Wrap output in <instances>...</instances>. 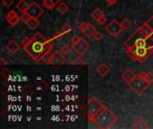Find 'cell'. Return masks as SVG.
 <instances>
[{
	"mask_svg": "<svg viewBox=\"0 0 153 129\" xmlns=\"http://www.w3.org/2000/svg\"><path fill=\"white\" fill-rule=\"evenodd\" d=\"M55 45L53 39H45L39 32H36L31 37L30 45L24 48L26 53L35 61H40L41 57L48 51H50Z\"/></svg>",
	"mask_w": 153,
	"mask_h": 129,
	"instance_id": "6da1fadb",
	"label": "cell"
},
{
	"mask_svg": "<svg viewBox=\"0 0 153 129\" xmlns=\"http://www.w3.org/2000/svg\"><path fill=\"white\" fill-rule=\"evenodd\" d=\"M91 121H93V123H95L100 128L108 129L117 121V116L109 108L104 105Z\"/></svg>",
	"mask_w": 153,
	"mask_h": 129,
	"instance_id": "7a4b0ae2",
	"label": "cell"
},
{
	"mask_svg": "<svg viewBox=\"0 0 153 129\" xmlns=\"http://www.w3.org/2000/svg\"><path fill=\"white\" fill-rule=\"evenodd\" d=\"M129 86L132 88V90L137 94V95H142L143 92L149 87L150 84L147 82V80L144 77V75L140 73L137 74L134 78L128 84Z\"/></svg>",
	"mask_w": 153,
	"mask_h": 129,
	"instance_id": "3957f363",
	"label": "cell"
},
{
	"mask_svg": "<svg viewBox=\"0 0 153 129\" xmlns=\"http://www.w3.org/2000/svg\"><path fill=\"white\" fill-rule=\"evenodd\" d=\"M103 104L95 97L89 99V102L87 105V118L89 120H91L103 108Z\"/></svg>",
	"mask_w": 153,
	"mask_h": 129,
	"instance_id": "277c9868",
	"label": "cell"
},
{
	"mask_svg": "<svg viewBox=\"0 0 153 129\" xmlns=\"http://www.w3.org/2000/svg\"><path fill=\"white\" fill-rule=\"evenodd\" d=\"M123 30L124 29L121 25V22H118V21L116 19H113L106 27V31L114 38L117 37Z\"/></svg>",
	"mask_w": 153,
	"mask_h": 129,
	"instance_id": "5b68a950",
	"label": "cell"
},
{
	"mask_svg": "<svg viewBox=\"0 0 153 129\" xmlns=\"http://www.w3.org/2000/svg\"><path fill=\"white\" fill-rule=\"evenodd\" d=\"M89 48H90V44L82 38H81V40L76 44L73 45V49L79 56H82L86 51H88Z\"/></svg>",
	"mask_w": 153,
	"mask_h": 129,
	"instance_id": "8992f818",
	"label": "cell"
},
{
	"mask_svg": "<svg viewBox=\"0 0 153 129\" xmlns=\"http://www.w3.org/2000/svg\"><path fill=\"white\" fill-rule=\"evenodd\" d=\"M65 62H66L65 55H64L60 50H58L53 54L50 65L54 66H61L65 65Z\"/></svg>",
	"mask_w": 153,
	"mask_h": 129,
	"instance_id": "52a82bcc",
	"label": "cell"
},
{
	"mask_svg": "<svg viewBox=\"0 0 153 129\" xmlns=\"http://www.w3.org/2000/svg\"><path fill=\"white\" fill-rule=\"evenodd\" d=\"M27 13L30 15L31 18H37V19H39V17L44 13V10L37 3L33 2V3H31L30 4V7H29L28 11H27Z\"/></svg>",
	"mask_w": 153,
	"mask_h": 129,
	"instance_id": "ba28073f",
	"label": "cell"
},
{
	"mask_svg": "<svg viewBox=\"0 0 153 129\" xmlns=\"http://www.w3.org/2000/svg\"><path fill=\"white\" fill-rule=\"evenodd\" d=\"M21 47L20 45L13 40H11L6 45H5V50L10 54V55H14L20 50Z\"/></svg>",
	"mask_w": 153,
	"mask_h": 129,
	"instance_id": "9c48e42d",
	"label": "cell"
},
{
	"mask_svg": "<svg viewBox=\"0 0 153 129\" xmlns=\"http://www.w3.org/2000/svg\"><path fill=\"white\" fill-rule=\"evenodd\" d=\"M110 67L106 64V63H100L98 66H97V68H96V71H97V73L100 75V76H102V77H104V76H106L109 72H110Z\"/></svg>",
	"mask_w": 153,
	"mask_h": 129,
	"instance_id": "30bf717a",
	"label": "cell"
},
{
	"mask_svg": "<svg viewBox=\"0 0 153 129\" xmlns=\"http://www.w3.org/2000/svg\"><path fill=\"white\" fill-rule=\"evenodd\" d=\"M136 75L132 71V70H130V69H126V70H125L123 73H122V75H121V77H122V79L125 81V82H126L127 84H129L134 78V76H135Z\"/></svg>",
	"mask_w": 153,
	"mask_h": 129,
	"instance_id": "8fae6325",
	"label": "cell"
},
{
	"mask_svg": "<svg viewBox=\"0 0 153 129\" xmlns=\"http://www.w3.org/2000/svg\"><path fill=\"white\" fill-rule=\"evenodd\" d=\"M96 28L91 24V23H89L88 22V25H87V27L84 29V30H82V32L87 37V38H91V37H93V35H94V33L96 32Z\"/></svg>",
	"mask_w": 153,
	"mask_h": 129,
	"instance_id": "7c38bea8",
	"label": "cell"
},
{
	"mask_svg": "<svg viewBox=\"0 0 153 129\" xmlns=\"http://www.w3.org/2000/svg\"><path fill=\"white\" fill-rule=\"evenodd\" d=\"M15 7H16V9H17L19 12H21V13H25V12L28 11V9H29V7H30V4H29L25 0H20V1L16 4Z\"/></svg>",
	"mask_w": 153,
	"mask_h": 129,
	"instance_id": "4fadbf2b",
	"label": "cell"
},
{
	"mask_svg": "<svg viewBox=\"0 0 153 129\" xmlns=\"http://www.w3.org/2000/svg\"><path fill=\"white\" fill-rule=\"evenodd\" d=\"M43 3V5L48 8V10L54 9L62 0H41Z\"/></svg>",
	"mask_w": 153,
	"mask_h": 129,
	"instance_id": "5bb4252c",
	"label": "cell"
},
{
	"mask_svg": "<svg viewBox=\"0 0 153 129\" xmlns=\"http://www.w3.org/2000/svg\"><path fill=\"white\" fill-rule=\"evenodd\" d=\"M26 25L29 27L30 30L33 31V30H36V29L39 27V19H37V18H30V20L26 23Z\"/></svg>",
	"mask_w": 153,
	"mask_h": 129,
	"instance_id": "9a60e30c",
	"label": "cell"
},
{
	"mask_svg": "<svg viewBox=\"0 0 153 129\" xmlns=\"http://www.w3.org/2000/svg\"><path fill=\"white\" fill-rule=\"evenodd\" d=\"M134 128L135 129H148L149 128V126L147 124V122L145 120H143V119H138L135 124L134 125Z\"/></svg>",
	"mask_w": 153,
	"mask_h": 129,
	"instance_id": "2e32d148",
	"label": "cell"
},
{
	"mask_svg": "<svg viewBox=\"0 0 153 129\" xmlns=\"http://www.w3.org/2000/svg\"><path fill=\"white\" fill-rule=\"evenodd\" d=\"M56 11L60 13V14H65L68 10H69V7L66 4H65L64 2H60L57 5H56Z\"/></svg>",
	"mask_w": 153,
	"mask_h": 129,
	"instance_id": "e0dca14e",
	"label": "cell"
},
{
	"mask_svg": "<svg viewBox=\"0 0 153 129\" xmlns=\"http://www.w3.org/2000/svg\"><path fill=\"white\" fill-rule=\"evenodd\" d=\"M91 18H92V19H94L95 21L98 22V21H99L103 15H105V14H104L103 11H101L100 8H96V9L91 13Z\"/></svg>",
	"mask_w": 153,
	"mask_h": 129,
	"instance_id": "ac0fdd59",
	"label": "cell"
},
{
	"mask_svg": "<svg viewBox=\"0 0 153 129\" xmlns=\"http://www.w3.org/2000/svg\"><path fill=\"white\" fill-rule=\"evenodd\" d=\"M140 30H141L142 33H143L144 36H146V37H150L151 35H152L153 34V31L152 30V28H151L147 23L144 24Z\"/></svg>",
	"mask_w": 153,
	"mask_h": 129,
	"instance_id": "d6986e66",
	"label": "cell"
},
{
	"mask_svg": "<svg viewBox=\"0 0 153 129\" xmlns=\"http://www.w3.org/2000/svg\"><path fill=\"white\" fill-rule=\"evenodd\" d=\"M52 56H53V54L50 53V51H48L45 54H43V56L41 57L40 60L42 62H44L45 64H47V65H50L51 59H52Z\"/></svg>",
	"mask_w": 153,
	"mask_h": 129,
	"instance_id": "ffe728a7",
	"label": "cell"
},
{
	"mask_svg": "<svg viewBox=\"0 0 153 129\" xmlns=\"http://www.w3.org/2000/svg\"><path fill=\"white\" fill-rule=\"evenodd\" d=\"M136 46L134 44L132 47L129 48V49L127 50V54L134 60V61H137V56H136Z\"/></svg>",
	"mask_w": 153,
	"mask_h": 129,
	"instance_id": "44dd1931",
	"label": "cell"
},
{
	"mask_svg": "<svg viewBox=\"0 0 153 129\" xmlns=\"http://www.w3.org/2000/svg\"><path fill=\"white\" fill-rule=\"evenodd\" d=\"M85 61L81 57H77L74 60H73L72 62H71V65L72 66H85Z\"/></svg>",
	"mask_w": 153,
	"mask_h": 129,
	"instance_id": "7402d4cb",
	"label": "cell"
},
{
	"mask_svg": "<svg viewBox=\"0 0 153 129\" xmlns=\"http://www.w3.org/2000/svg\"><path fill=\"white\" fill-rule=\"evenodd\" d=\"M88 102H89V100H88L85 96H82V97L79 99L78 105H79V107H80L82 110H84V109H87Z\"/></svg>",
	"mask_w": 153,
	"mask_h": 129,
	"instance_id": "603a6c76",
	"label": "cell"
},
{
	"mask_svg": "<svg viewBox=\"0 0 153 129\" xmlns=\"http://www.w3.org/2000/svg\"><path fill=\"white\" fill-rule=\"evenodd\" d=\"M134 45L136 46V48H146L147 47V42L146 40L143 38H139L136 40Z\"/></svg>",
	"mask_w": 153,
	"mask_h": 129,
	"instance_id": "cb8c5ba5",
	"label": "cell"
},
{
	"mask_svg": "<svg viewBox=\"0 0 153 129\" xmlns=\"http://www.w3.org/2000/svg\"><path fill=\"white\" fill-rule=\"evenodd\" d=\"M6 21L10 23V25H12V26H16V25L19 23V22L21 21V18H20L19 15H16V16H13V17H11V18L7 19Z\"/></svg>",
	"mask_w": 153,
	"mask_h": 129,
	"instance_id": "d4e9b609",
	"label": "cell"
},
{
	"mask_svg": "<svg viewBox=\"0 0 153 129\" xmlns=\"http://www.w3.org/2000/svg\"><path fill=\"white\" fill-rule=\"evenodd\" d=\"M121 25H122V27H123L124 30H128L129 28L132 27L133 23H132V22H131L128 18H125V19L122 21Z\"/></svg>",
	"mask_w": 153,
	"mask_h": 129,
	"instance_id": "484cf974",
	"label": "cell"
},
{
	"mask_svg": "<svg viewBox=\"0 0 153 129\" xmlns=\"http://www.w3.org/2000/svg\"><path fill=\"white\" fill-rule=\"evenodd\" d=\"M20 18H21L22 22H23L24 23H27L30 20L31 17H30V15L27 12H25V13H22V15L20 16Z\"/></svg>",
	"mask_w": 153,
	"mask_h": 129,
	"instance_id": "4316f807",
	"label": "cell"
},
{
	"mask_svg": "<svg viewBox=\"0 0 153 129\" xmlns=\"http://www.w3.org/2000/svg\"><path fill=\"white\" fill-rule=\"evenodd\" d=\"M72 30H73V28H72V26H71L69 23H65V24L62 26V28H61V31H63L64 34L69 33Z\"/></svg>",
	"mask_w": 153,
	"mask_h": 129,
	"instance_id": "83f0119b",
	"label": "cell"
},
{
	"mask_svg": "<svg viewBox=\"0 0 153 129\" xmlns=\"http://www.w3.org/2000/svg\"><path fill=\"white\" fill-rule=\"evenodd\" d=\"M103 33L102 32H100V31H96V32L94 33V35H93V38H94V40H96V41H100L102 39H103Z\"/></svg>",
	"mask_w": 153,
	"mask_h": 129,
	"instance_id": "f1b7e54d",
	"label": "cell"
},
{
	"mask_svg": "<svg viewBox=\"0 0 153 129\" xmlns=\"http://www.w3.org/2000/svg\"><path fill=\"white\" fill-rule=\"evenodd\" d=\"M144 75V77H145V79L147 80V82L150 84H152L153 83V74L152 73H151V72H148V73H145V74H143Z\"/></svg>",
	"mask_w": 153,
	"mask_h": 129,
	"instance_id": "f546056e",
	"label": "cell"
},
{
	"mask_svg": "<svg viewBox=\"0 0 153 129\" xmlns=\"http://www.w3.org/2000/svg\"><path fill=\"white\" fill-rule=\"evenodd\" d=\"M30 41H31V38H29V37H24V38L22 39V47H23V48H26V47H28V46L30 45Z\"/></svg>",
	"mask_w": 153,
	"mask_h": 129,
	"instance_id": "4dcf8cb0",
	"label": "cell"
},
{
	"mask_svg": "<svg viewBox=\"0 0 153 129\" xmlns=\"http://www.w3.org/2000/svg\"><path fill=\"white\" fill-rule=\"evenodd\" d=\"M63 37H64V33H63V31H60L56 32L52 39H53L54 40H60Z\"/></svg>",
	"mask_w": 153,
	"mask_h": 129,
	"instance_id": "1f68e13d",
	"label": "cell"
},
{
	"mask_svg": "<svg viewBox=\"0 0 153 129\" xmlns=\"http://www.w3.org/2000/svg\"><path fill=\"white\" fill-rule=\"evenodd\" d=\"M64 55H68L69 53H70V48L67 46V45H64V46H62L61 48H60V49H59Z\"/></svg>",
	"mask_w": 153,
	"mask_h": 129,
	"instance_id": "d6a6232c",
	"label": "cell"
},
{
	"mask_svg": "<svg viewBox=\"0 0 153 129\" xmlns=\"http://www.w3.org/2000/svg\"><path fill=\"white\" fill-rule=\"evenodd\" d=\"M16 15H18V14L16 13V12H15L14 10H10V11L7 13V14L5 15V20L9 19V18H11V17L16 16Z\"/></svg>",
	"mask_w": 153,
	"mask_h": 129,
	"instance_id": "836d02e7",
	"label": "cell"
},
{
	"mask_svg": "<svg viewBox=\"0 0 153 129\" xmlns=\"http://www.w3.org/2000/svg\"><path fill=\"white\" fill-rule=\"evenodd\" d=\"M2 4L6 7H10L13 4V0H2Z\"/></svg>",
	"mask_w": 153,
	"mask_h": 129,
	"instance_id": "e575fe53",
	"label": "cell"
},
{
	"mask_svg": "<svg viewBox=\"0 0 153 129\" xmlns=\"http://www.w3.org/2000/svg\"><path fill=\"white\" fill-rule=\"evenodd\" d=\"M81 40V37H79L78 35H74V37L72 38V40H71V41H72V44L74 45V44H76L79 40Z\"/></svg>",
	"mask_w": 153,
	"mask_h": 129,
	"instance_id": "d590c367",
	"label": "cell"
},
{
	"mask_svg": "<svg viewBox=\"0 0 153 129\" xmlns=\"http://www.w3.org/2000/svg\"><path fill=\"white\" fill-rule=\"evenodd\" d=\"M10 75H11L10 70H8V69H3V70H2V75H3L4 77L7 78V77L10 76Z\"/></svg>",
	"mask_w": 153,
	"mask_h": 129,
	"instance_id": "8d00e7d4",
	"label": "cell"
},
{
	"mask_svg": "<svg viewBox=\"0 0 153 129\" xmlns=\"http://www.w3.org/2000/svg\"><path fill=\"white\" fill-rule=\"evenodd\" d=\"M98 22H99L100 25H104V24L107 22V17H106L105 15H103V16L98 21Z\"/></svg>",
	"mask_w": 153,
	"mask_h": 129,
	"instance_id": "74e56055",
	"label": "cell"
},
{
	"mask_svg": "<svg viewBox=\"0 0 153 129\" xmlns=\"http://www.w3.org/2000/svg\"><path fill=\"white\" fill-rule=\"evenodd\" d=\"M87 25H88V22H81V24L79 25V30H81V31H82V30H84L87 27Z\"/></svg>",
	"mask_w": 153,
	"mask_h": 129,
	"instance_id": "f35d334b",
	"label": "cell"
},
{
	"mask_svg": "<svg viewBox=\"0 0 153 129\" xmlns=\"http://www.w3.org/2000/svg\"><path fill=\"white\" fill-rule=\"evenodd\" d=\"M0 65H1V66H4L7 65V61L4 57H0Z\"/></svg>",
	"mask_w": 153,
	"mask_h": 129,
	"instance_id": "ab89813d",
	"label": "cell"
},
{
	"mask_svg": "<svg viewBox=\"0 0 153 129\" xmlns=\"http://www.w3.org/2000/svg\"><path fill=\"white\" fill-rule=\"evenodd\" d=\"M118 0H107V3L109 4V5H114L115 4L117 3Z\"/></svg>",
	"mask_w": 153,
	"mask_h": 129,
	"instance_id": "60d3db41",
	"label": "cell"
}]
</instances>
